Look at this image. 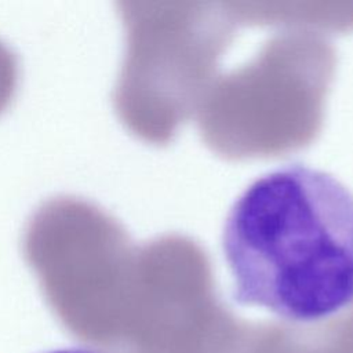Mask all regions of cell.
<instances>
[{"instance_id": "obj_2", "label": "cell", "mask_w": 353, "mask_h": 353, "mask_svg": "<svg viewBox=\"0 0 353 353\" xmlns=\"http://www.w3.org/2000/svg\"><path fill=\"white\" fill-rule=\"evenodd\" d=\"M120 233L94 201L57 194L41 201L23 229V252L62 327L101 347L121 259Z\"/></svg>"}, {"instance_id": "obj_3", "label": "cell", "mask_w": 353, "mask_h": 353, "mask_svg": "<svg viewBox=\"0 0 353 353\" xmlns=\"http://www.w3.org/2000/svg\"><path fill=\"white\" fill-rule=\"evenodd\" d=\"M18 83V58L14 50L0 39V112L14 97Z\"/></svg>"}, {"instance_id": "obj_4", "label": "cell", "mask_w": 353, "mask_h": 353, "mask_svg": "<svg viewBox=\"0 0 353 353\" xmlns=\"http://www.w3.org/2000/svg\"><path fill=\"white\" fill-rule=\"evenodd\" d=\"M50 353H101L95 349H81V347H76V349H62V350H55V352H50Z\"/></svg>"}, {"instance_id": "obj_1", "label": "cell", "mask_w": 353, "mask_h": 353, "mask_svg": "<svg viewBox=\"0 0 353 353\" xmlns=\"http://www.w3.org/2000/svg\"><path fill=\"white\" fill-rule=\"evenodd\" d=\"M233 298L298 324L353 303V193L334 175L287 164L256 178L222 230Z\"/></svg>"}]
</instances>
